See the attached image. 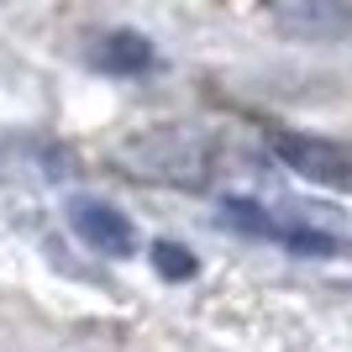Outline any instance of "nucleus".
Returning <instances> with one entry per match:
<instances>
[{
  "label": "nucleus",
  "mask_w": 352,
  "mask_h": 352,
  "mask_svg": "<svg viewBox=\"0 0 352 352\" xmlns=\"http://www.w3.org/2000/svg\"><path fill=\"white\" fill-rule=\"evenodd\" d=\"M153 263H158L163 279H195V258L179 248V242H158V248H153Z\"/></svg>",
  "instance_id": "obj_6"
},
{
  "label": "nucleus",
  "mask_w": 352,
  "mask_h": 352,
  "mask_svg": "<svg viewBox=\"0 0 352 352\" xmlns=\"http://www.w3.org/2000/svg\"><path fill=\"white\" fill-rule=\"evenodd\" d=\"M226 226H232V232H248V236H284V226H274V221L258 206H248V200H232V206H226Z\"/></svg>",
  "instance_id": "obj_5"
},
{
  "label": "nucleus",
  "mask_w": 352,
  "mask_h": 352,
  "mask_svg": "<svg viewBox=\"0 0 352 352\" xmlns=\"http://www.w3.org/2000/svg\"><path fill=\"white\" fill-rule=\"evenodd\" d=\"M74 232L85 236L95 252H111V258H126L132 252V221L121 216V210H111V206H100V200H79L74 206Z\"/></svg>",
  "instance_id": "obj_3"
},
{
  "label": "nucleus",
  "mask_w": 352,
  "mask_h": 352,
  "mask_svg": "<svg viewBox=\"0 0 352 352\" xmlns=\"http://www.w3.org/2000/svg\"><path fill=\"white\" fill-rule=\"evenodd\" d=\"M268 16L284 37H300V43H347L352 37V0H268Z\"/></svg>",
  "instance_id": "obj_2"
},
{
  "label": "nucleus",
  "mask_w": 352,
  "mask_h": 352,
  "mask_svg": "<svg viewBox=\"0 0 352 352\" xmlns=\"http://www.w3.org/2000/svg\"><path fill=\"white\" fill-rule=\"evenodd\" d=\"M268 147L284 158V168H294L310 184H326V190L352 195V147L331 142V137H310V132H274Z\"/></svg>",
  "instance_id": "obj_1"
},
{
  "label": "nucleus",
  "mask_w": 352,
  "mask_h": 352,
  "mask_svg": "<svg viewBox=\"0 0 352 352\" xmlns=\"http://www.w3.org/2000/svg\"><path fill=\"white\" fill-rule=\"evenodd\" d=\"M95 63L105 74H142V69H153V43L137 37V32H111L95 47Z\"/></svg>",
  "instance_id": "obj_4"
}]
</instances>
